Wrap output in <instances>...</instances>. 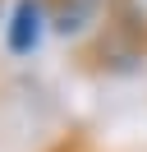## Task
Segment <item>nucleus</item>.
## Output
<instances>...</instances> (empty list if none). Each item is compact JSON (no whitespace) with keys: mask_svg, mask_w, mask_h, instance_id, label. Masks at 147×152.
Returning <instances> with one entry per match:
<instances>
[{"mask_svg":"<svg viewBox=\"0 0 147 152\" xmlns=\"http://www.w3.org/2000/svg\"><path fill=\"white\" fill-rule=\"evenodd\" d=\"M37 5H41L51 32H60V37H87L92 23L101 19L106 0H37Z\"/></svg>","mask_w":147,"mask_h":152,"instance_id":"7ed1b4c3","label":"nucleus"},{"mask_svg":"<svg viewBox=\"0 0 147 152\" xmlns=\"http://www.w3.org/2000/svg\"><path fill=\"white\" fill-rule=\"evenodd\" d=\"M147 60V10L143 0H106L87 37H78L74 65L83 74H129Z\"/></svg>","mask_w":147,"mask_h":152,"instance_id":"f257e3e1","label":"nucleus"},{"mask_svg":"<svg viewBox=\"0 0 147 152\" xmlns=\"http://www.w3.org/2000/svg\"><path fill=\"white\" fill-rule=\"evenodd\" d=\"M41 32H46V14L37 0H14L5 14V46L9 56H32L41 46Z\"/></svg>","mask_w":147,"mask_h":152,"instance_id":"f03ea898","label":"nucleus"},{"mask_svg":"<svg viewBox=\"0 0 147 152\" xmlns=\"http://www.w3.org/2000/svg\"><path fill=\"white\" fill-rule=\"evenodd\" d=\"M0 28H5V0H0Z\"/></svg>","mask_w":147,"mask_h":152,"instance_id":"20e7f679","label":"nucleus"}]
</instances>
